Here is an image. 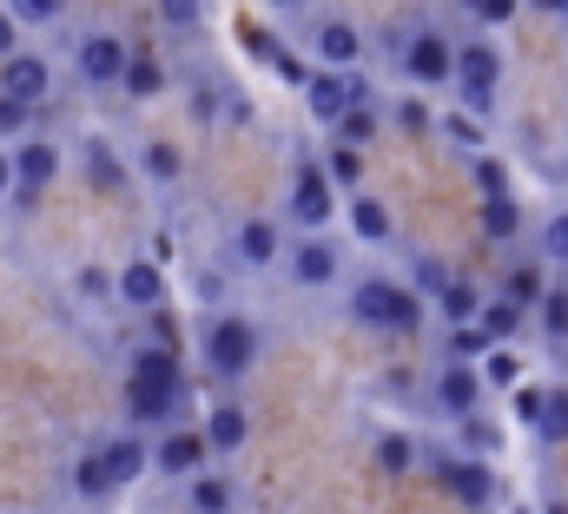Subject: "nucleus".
<instances>
[{
	"label": "nucleus",
	"mask_w": 568,
	"mask_h": 514,
	"mask_svg": "<svg viewBox=\"0 0 568 514\" xmlns=\"http://www.w3.org/2000/svg\"><path fill=\"white\" fill-rule=\"evenodd\" d=\"M344 317L371 337H417L429 323V297H417L397 270H364L344 277Z\"/></svg>",
	"instance_id": "f257e3e1"
},
{
	"label": "nucleus",
	"mask_w": 568,
	"mask_h": 514,
	"mask_svg": "<svg viewBox=\"0 0 568 514\" xmlns=\"http://www.w3.org/2000/svg\"><path fill=\"white\" fill-rule=\"evenodd\" d=\"M199 363H205L225 389L252 383L258 363H265V323L245 317V310H219V317H205V323H199Z\"/></svg>",
	"instance_id": "f03ea898"
},
{
	"label": "nucleus",
	"mask_w": 568,
	"mask_h": 514,
	"mask_svg": "<svg viewBox=\"0 0 568 514\" xmlns=\"http://www.w3.org/2000/svg\"><path fill=\"white\" fill-rule=\"evenodd\" d=\"M390 73H397L404 86H417V93H443V86L456 80V33L436 27V20L404 27L397 47H390Z\"/></svg>",
	"instance_id": "7ed1b4c3"
},
{
	"label": "nucleus",
	"mask_w": 568,
	"mask_h": 514,
	"mask_svg": "<svg viewBox=\"0 0 568 514\" xmlns=\"http://www.w3.org/2000/svg\"><path fill=\"white\" fill-rule=\"evenodd\" d=\"M278 277L297 297H331V290H344V277H351L344 238H337V232H291Z\"/></svg>",
	"instance_id": "20e7f679"
},
{
	"label": "nucleus",
	"mask_w": 568,
	"mask_h": 514,
	"mask_svg": "<svg viewBox=\"0 0 568 514\" xmlns=\"http://www.w3.org/2000/svg\"><path fill=\"white\" fill-rule=\"evenodd\" d=\"M297 47H304V60L311 66H331V73H364L371 66V33H364V20H351V13H304L297 20Z\"/></svg>",
	"instance_id": "39448f33"
},
{
	"label": "nucleus",
	"mask_w": 568,
	"mask_h": 514,
	"mask_svg": "<svg viewBox=\"0 0 568 514\" xmlns=\"http://www.w3.org/2000/svg\"><path fill=\"white\" fill-rule=\"evenodd\" d=\"M337 205H344V192L331 185L324 158L317 152H297L291 172H284V225L291 232H331L337 225Z\"/></svg>",
	"instance_id": "423d86ee"
},
{
	"label": "nucleus",
	"mask_w": 568,
	"mask_h": 514,
	"mask_svg": "<svg viewBox=\"0 0 568 514\" xmlns=\"http://www.w3.org/2000/svg\"><path fill=\"white\" fill-rule=\"evenodd\" d=\"M456 106L476 113V120H496V93H503V53L489 33H469L456 40Z\"/></svg>",
	"instance_id": "0eeeda50"
},
{
	"label": "nucleus",
	"mask_w": 568,
	"mask_h": 514,
	"mask_svg": "<svg viewBox=\"0 0 568 514\" xmlns=\"http://www.w3.org/2000/svg\"><path fill=\"white\" fill-rule=\"evenodd\" d=\"M179 402H185V383H179L172 350H140V357H133V377H126V409H133V422H172Z\"/></svg>",
	"instance_id": "6e6552de"
},
{
	"label": "nucleus",
	"mask_w": 568,
	"mask_h": 514,
	"mask_svg": "<svg viewBox=\"0 0 568 514\" xmlns=\"http://www.w3.org/2000/svg\"><path fill=\"white\" fill-rule=\"evenodd\" d=\"M284 245H291V225L284 218H239L232 232H225V270L232 277H272L284 264Z\"/></svg>",
	"instance_id": "1a4fd4ad"
},
{
	"label": "nucleus",
	"mask_w": 568,
	"mask_h": 514,
	"mask_svg": "<svg viewBox=\"0 0 568 514\" xmlns=\"http://www.w3.org/2000/svg\"><path fill=\"white\" fill-rule=\"evenodd\" d=\"M429 475L449 489V502H463L469 514H489V508H496V462L449 449V455H429Z\"/></svg>",
	"instance_id": "9d476101"
},
{
	"label": "nucleus",
	"mask_w": 568,
	"mask_h": 514,
	"mask_svg": "<svg viewBox=\"0 0 568 514\" xmlns=\"http://www.w3.org/2000/svg\"><path fill=\"white\" fill-rule=\"evenodd\" d=\"M483 377H476V363H456V357H443L436 363V377H429V402H436V415L443 422H463V415H483Z\"/></svg>",
	"instance_id": "9b49d317"
},
{
	"label": "nucleus",
	"mask_w": 568,
	"mask_h": 514,
	"mask_svg": "<svg viewBox=\"0 0 568 514\" xmlns=\"http://www.w3.org/2000/svg\"><path fill=\"white\" fill-rule=\"evenodd\" d=\"M337 218H344L351 245H364V251H390V245H397V212H390L377 192H344Z\"/></svg>",
	"instance_id": "f8f14e48"
},
{
	"label": "nucleus",
	"mask_w": 568,
	"mask_h": 514,
	"mask_svg": "<svg viewBox=\"0 0 568 514\" xmlns=\"http://www.w3.org/2000/svg\"><path fill=\"white\" fill-rule=\"evenodd\" d=\"M297 100H304V120L317 132L337 126V113L351 106V73H331V66H311L304 73V86H297Z\"/></svg>",
	"instance_id": "ddd939ff"
},
{
	"label": "nucleus",
	"mask_w": 568,
	"mask_h": 514,
	"mask_svg": "<svg viewBox=\"0 0 568 514\" xmlns=\"http://www.w3.org/2000/svg\"><path fill=\"white\" fill-rule=\"evenodd\" d=\"M205 462H212L205 429H165V435H159V449H152V469H159L165 482H185V475H199Z\"/></svg>",
	"instance_id": "4468645a"
},
{
	"label": "nucleus",
	"mask_w": 568,
	"mask_h": 514,
	"mask_svg": "<svg viewBox=\"0 0 568 514\" xmlns=\"http://www.w3.org/2000/svg\"><path fill=\"white\" fill-rule=\"evenodd\" d=\"M126 60H133V47L120 33H87L80 40V80L87 86H120L126 80Z\"/></svg>",
	"instance_id": "2eb2a0df"
},
{
	"label": "nucleus",
	"mask_w": 568,
	"mask_h": 514,
	"mask_svg": "<svg viewBox=\"0 0 568 514\" xmlns=\"http://www.w3.org/2000/svg\"><path fill=\"white\" fill-rule=\"evenodd\" d=\"M113 297H120L126 310H159V304H165V270H159V257H126L120 277H113Z\"/></svg>",
	"instance_id": "dca6fc26"
},
{
	"label": "nucleus",
	"mask_w": 568,
	"mask_h": 514,
	"mask_svg": "<svg viewBox=\"0 0 568 514\" xmlns=\"http://www.w3.org/2000/svg\"><path fill=\"white\" fill-rule=\"evenodd\" d=\"M205 442H212V455H239L245 442H252V409L239 402V395H225V402H212L205 409Z\"/></svg>",
	"instance_id": "f3484780"
},
{
	"label": "nucleus",
	"mask_w": 568,
	"mask_h": 514,
	"mask_svg": "<svg viewBox=\"0 0 568 514\" xmlns=\"http://www.w3.org/2000/svg\"><path fill=\"white\" fill-rule=\"evenodd\" d=\"M185 489V508L192 514H239V482H232V469H199V475H185L179 482Z\"/></svg>",
	"instance_id": "a211bd4d"
},
{
	"label": "nucleus",
	"mask_w": 568,
	"mask_h": 514,
	"mask_svg": "<svg viewBox=\"0 0 568 514\" xmlns=\"http://www.w3.org/2000/svg\"><path fill=\"white\" fill-rule=\"evenodd\" d=\"M556 284V264L542 251H523L509 270H503V284H496V297H509V304H523V310H536V297Z\"/></svg>",
	"instance_id": "6ab92c4d"
},
{
	"label": "nucleus",
	"mask_w": 568,
	"mask_h": 514,
	"mask_svg": "<svg viewBox=\"0 0 568 514\" xmlns=\"http://www.w3.org/2000/svg\"><path fill=\"white\" fill-rule=\"evenodd\" d=\"M384 132V93L377 100H351L344 113H337V126L324 132V138H337V145H357V152H371V138Z\"/></svg>",
	"instance_id": "aec40b11"
},
{
	"label": "nucleus",
	"mask_w": 568,
	"mask_h": 514,
	"mask_svg": "<svg viewBox=\"0 0 568 514\" xmlns=\"http://www.w3.org/2000/svg\"><path fill=\"white\" fill-rule=\"evenodd\" d=\"M436 138H443L456 158H476V152H489V120H476V113H463V106H443V113H436Z\"/></svg>",
	"instance_id": "412c9836"
},
{
	"label": "nucleus",
	"mask_w": 568,
	"mask_h": 514,
	"mask_svg": "<svg viewBox=\"0 0 568 514\" xmlns=\"http://www.w3.org/2000/svg\"><path fill=\"white\" fill-rule=\"evenodd\" d=\"M0 86H7V100H47V86H53V73H47V60L40 53H7V66H0Z\"/></svg>",
	"instance_id": "4be33fe9"
},
{
	"label": "nucleus",
	"mask_w": 568,
	"mask_h": 514,
	"mask_svg": "<svg viewBox=\"0 0 568 514\" xmlns=\"http://www.w3.org/2000/svg\"><path fill=\"white\" fill-rule=\"evenodd\" d=\"M384 120L397 132H410V138H436V106H429V93H417V86L384 93Z\"/></svg>",
	"instance_id": "5701e85b"
},
{
	"label": "nucleus",
	"mask_w": 568,
	"mask_h": 514,
	"mask_svg": "<svg viewBox=\"0 0 568 514\" xmlns=\"http://www.w3.org/2000/svg\"><path fill=\"white\" fill-rule=\"evenodd\" d=\"M529 323H536V337L549 343V350H568V284L556 277L542 297H536V310H529Z\"/></svg>",
	"instance_id": "b1692460"
},
{
	"label": "nucleus",
	"mask_w": 568,
	"mask_h": 514,
	"mask_svg": "<svg viewBox=\"0 0 568 514\" xmlns=\"http://www.w3.org/2000/svg\"><path fill=\"white\" fill-rule=\"evenodd\" d=\"M371 462H377L384 475H410V469L424 462V442L404 435V429H377V435H371Z\"/></svg>",
	"instance_id": "393cba45"
},
{
	"label": "nucleus",
	"mask_w": 568,
	"mask_h": 514,
	"mask_svg": "<svg viewBox=\"0 0 568 514\" xmlns=\"http://www.w3.org/2000/svg\"><path fill=\"white\" fill-rule=\"evenodd\" d=\"M100 462H106V475H113V489H126V482H140L145 469H152V449H145L140 435H113V442L100 449Z\"/></svg>",
	"instance_id": "a878e982"
},
{
	"label": "nucleus",
	"mask_w": 568,
	"mask_h": 514,
	"mask_svg": "<svg viewBox=\"0 0 568 514\" xmlns=\"http://www.w3.org/2000/svg\"><path fill=\"white\" fill-rule=\"evenodd\" d=\"M476 225H483L489 245H516V238H523V205H516V192H509V198H476Z\"/></svg>",
	"instance_id": "bb28decb"
},
{
	"label": "nucleus",
	"mask_w": 568,
	"mask_h": 514,
	"mask_svg": "<svg viewBox=\"0 0 568 514\" xmlns=\"http://www.w3.org/2000/svg\"><path fill=\"white\" fill-rule=\"evenodd\" d=\"M476 310H483V290H476L469 277H456V270H449V284L429 297V317H443V323H476Z\"/></svg>",
	"instance_id": "cd10ccee"
},
{
	"label": "nucleus",
	"mask_w": 568,
	"mask_h": 514,
	"mask_svg": "<svg viewBox=\"0 0 568 514\" xmlns=\"http://www.w3.org/2000/svg\"><path fill=\"white\" fill-rule=\"evenodd\" d=\"M140 178L145 185H159V192H172V185L185 178V152L165 145V138H145L140 145Z\"/></svg>",
	"instance_id": "c85d7f7f"
},
{
	"label": "nucleus",
	"mask_w": 568,
	"mask_h": 514,
	"mask_svg": "<svg viewBox=\"0 0 568 514\" xmlns=\"http://www.w3.org/2000/svg\"><path fill=\"white\" fill-rule=\"evenodd\" d=\"M120 93H126V100H159V93H165V60H159L152 47H133V60H126V80H120Z\"/></svg>",
	"instance_id": "c756f323"
},
{
	"label": "nucleus",
	"mask_w": 568,
	"mask_h": 514,
	"mask_svg": "<svg viewBox=\"0 0 568 514\" xmlns=\"http://www.w3.org/2000/svg\"><path fill=\"white\" fill-rule=\"evenodd\" d=\"M463 172H469V192H476V198H509V192H516V178H509V165H503L496 152L463 158Z\"/></svg>",
	"instance_id": "7c9ffc66"
},
{
	"label": "nucleus",
	"mask_w": 568,
	"mask_h": 514,
	"mask_svg": "<svg viewBox=\"0 0 568 514\" xmlns=\"http://www.w3.org/2000/svg\"><path fill=\"white\" fill-rule=\"evenodd\" d=\"M60 172V145H20V158H13V178H20V192H40L47 178Z\"/></svg>",
	"instance_id": "2f4dec72"
},
{
	"label": "nucleus",
	"mask_w": 568,
	"mask_h": 514,
	"mask_svg": "<svg viewBox=\"0 0 568 514\" xmlns=\"http://www.w3.org/2000/svg\"><path fill=\"white\" fill-rule=\"evenodd\" d=\"M324 172H331V185L337 192H364V152L357 145H337V138H324Z\"/></svg>",
	"instance_id": "473e14b6"
},
{
	"label": "nucleus",
	"mask_w": 568,
	"mask_h": 514,
	"mask_svg": "<svg viewBox=\"0 0 568 514\" xmlns=\"http://www.w3.org/2000/svg\"><path fill=\"white\" fill-rule=\"evenodd\" d=\"M476 323H483L496 343H516V337H523V323H529V310H523V304H509V297H483Z\"/></svg>",
	"instance_id": "72a5a7b5"
},
{
	"label": "nucleus",
	"mask_w": 568,
	"mask_h": 514,
	"mask_svg": "<svg viewBox=\"0 0 568 514\" xmlns=\"http://www.w3.org/2000/svg\"><path fill=\"white\" fill-rule=\"evenodd\" d=\"M476 377H483V389H516L523 383V350L516 343H489V357L476 363Z\"/></svg>",
	"instance_id": "f704fd0d"
},
{
	"label": "nucleus",
	"mask_w": 568,
	"mask_h": 514,
	"mask_svg": "<svg viewBox=\"0 0 568 514\" xmlns=\"http://www.w3.org/2000/svg\"><path fill=\"white\" fill-rule=\"evenodd\" d=\"M489 330L483 323H443V357H456V363H483L489 357Z\"/></svg>",
	"instance_id": "c9c22d12"
},
{
	"label": "nucleus",
	"mask_w": 568,
	"mask_h": 514,
	"mask_svg": "<svg viewBox=\"0 0 568 514\" xmlns=\"http://www.w3.org/2000/svg\"><path fill=\"white\" fill-rule=\"evenodd\" d=\"M449 429H456V449H463V455H483V462H496L503 435H496L483 415H463V422H449Z\"/></svg>",
	"instance_id": "e433bc0d"
},
{
	"label": "nucleus",
	"mask_w": 568,
	"mask_h": 514,
	"mask_svg": "<svg viewBox=\"0 0 568 514\" xmlns=\"http://www.w3.org/2000/svg\"><path fill=\"white\" fill-rule=\"evenodd\" d=\"M536 251L549 257L556 270L568 264V205H556V212H542V225H536Z\"/></svg>",
	"instance_id": "4c0bfd02"
},
{
	"label": "nucleus",
	"mask_w": 568,
	"mask_h": 514,
	"mask_svg": "<svg viewBox=\"0 0 568 514\" xmlns=\"http://www.w3.org/2000/svg\"><path fill=\"white\" fill-rule=\"evenodd\" d=\"M536 435H542L549 449H562V442H568V389H562V383H549V409H542Z\"/></svg>",
	"instance_id": "58836bf2"
},
{
	"label": "nucleus",
	"mask_w": 568,
	"mask_h": 514,
	"mask_svg": "<svg viewBox=\"0 0 568 514\" xmlns=\"http://www.w3.org/2000/svg\"><path fill=\"white\" fill-rule=\"evenodd\" d=\"M542 409H549V383H516V389H509V415H516L523 429H536V422H542Z\"/></svg>",
	"instance_id": "ea45409f"
},
{
	"label": "nucleus",
	"mask_w": 568,
	"mask_h": 514,
	"mask_svg": "<svg viewBox=\"0 0 568 514\" xmlns=\"http://www.w3.org/2000/svg\"><path fill=\"white\" fill-rule=\"evenodd\" d=\"M73 489H80L87 502H106V495H113V475H106V462H100V449H93L87 462H73Z\"/></svg>",
	"instance_id": "a19ab883"
},
{
	"label": "nucleus",
	"mask_w": 568,
	"mask_h": 514,
	"mask_svg": "<svg viewBox=\"0 0 568 514\" xmlns=\"http://www.w3.org/2000/svg\"><path fill=\"white\" fill-rule=\"evenodd\" d=\"M87 178L93 185H126V165L113 158V145H100V138L87 145Z\"/></svg>",
	"instance_id": "79ce46f5"
},
{
	"label": "nucleus",
	"mask_w": 568,
	"mask_h": 514,
	"mask_svg": "<svg viewBox=\"0 0 568 514\" xmlns=\"http://www.w3.org/2000/svg\"><path fill=\"white\" fill-rule=\"evenodd\" d=\"M205 7L212 0H159V20L179 27V33H192V27H205Z\"/></svg>",
	"instance_id": "37998d69"
},
{
	"label": "nucleus",
	"mask_w": 568,
	"mask_h": 514,
	"mask_svg": "<svg viewBox=\"0 0 568 514\" xmlns=\"http://www.w3.org/2000/svg\"><path fill=\"white\" fill-rule=\"evenodd\" d=\"M404 284H410V290H417V297H436V290H443V284H449V270H443V264H436V257H417V264H410V277H404Z\"/></svg>",
	"instance_id": "c03bdc74"
},
{
	"label": "nucleus",
	"mask_w": 568,
	"mask_h": 514,
	"mask_svg": "<svg viewBox=\"0 0 568 514\" xmlns=\"http://www.w3.org/2000/svg\"><path fill=\"white\" fill-rule=\"evenodd\" d=\"M516 13H523V0H476V7H469V20H476V27H489V33H496V27H509Z\"/></svg>",
	"instance_id": "a18cd8bd"
},
{
	"label": "nucleus",
	"mask_w": 568,
	"mask_h": 514,
	"mask_svg": "<svg viewBox=\"0 0 568 514\" xmlns=\"http://www.w3.org/2000/svg\"><path fill=\"white\" fill-rule=\"evenodd\" d=\"M67 0H13V20H60Z\"/></svg>",
	"instance_id": "49530a36"
},
{
	"label": "nucleus",
	"mask_w": 568,
	"mask_h": 514,
	"mask_svg": "<svg viewBox=\"0 0 568 514\" xmlns=\"http://www.w3.org/2000/svg\"><path fill=\"white\" fill-rule=\"evenodd\" d=\"M27 113H33L27 100H0V132H20L27 126Z\"/></svg>",
	"instance_id": "de8ad7c7"
},
{
	"label": "nucleus",
	"mask_w": 568,
	"mask_h": 514,
	"mask_svg": "<svg viewBox=\"0 0 568 514\" xmlns=\"http://www.w3.org/2000/svg\"><path fill=\"white\" fill-rule=\"evenodd\" d=\"M7 53H20V20H13V13H0V60H7Z\"/></svg>",
	"instance_id": "09e8293b"
},
{
	"label": "nucleus",
	"mask_w": 568,
	"mask_h": 514,
	"mask_svg": "<svg viewBox=\"0 0 568 514\" xmlns=\"http://www.w3.org/2000/svg\"><path fill=\"white\" fill-rule=\"evenodd\" d=\"M80 290H87V297H106V290H113V277H106V270H80Z\"/></svg>",
	"instance_id": "8fccbe9b"
},
{
	"label": "nucleus",
	"mask_w": 568,
	"mask_h": 514,
	"mask_svg": "<svg viewBox=\"0 0 568 514\" xmlns=\"http://www.w3.org/2000/svg\"><path fill=\"white\" fill-rule=\"evenodd\" d=\"M265 7H272L278 20H304V13H311V0H265Z\"/></svg>",
	"instance_id": "3c124183"
},
{
	"label": "nucleus",
	"mask_w": 568,
	"mask_h": 514,
	"mask_svg": "<svg viewBox=\"0 0 568 514\" xmlns=\"http://www.w3.org/2000/svg\"><path fill=\"white\" fill-rule=\"evenodd\" d=\"M523 7H536V13H549V20H568V0H523Z\"/></svg>",
	"instance_id": "603ef678"
},
{
	"label": "nucleus",
	"mask_w": 568,
	"mask_h": 514,
	"mask_svg": "<svg viewBox=\"0 0 568 514\" xmlns=\"http://www.w3.org/2000/svg\"><path fill=\"white\" fill-rule=\"evenodd\" d=\"M7 185H13V158L0 152V192H7Z\"/></svg>",
	"instance_id": "864d4df0"
},
{
	"label": "nucleus",
	"mask_w": 568,
	"mask_h": 514,
	"mask_svg": "<svg viewBox=\"0 0 568 514\" xmlns=\"http://www.w3.org/2000/svg\"><path fill=\"white\" fill-rule=\"evenodd\" d=\"M549 514H568V502H549Z\"/></svg>",
	"instance_id": "5fc2aeb1"
},
{
	"label": "nucleus",
	"mask_w": 568,
	"mask_h": 514,
	"mask_svg": "<svg viewBox=\"0 0 568 514\" xmlns=\"http://www.w3.org/2000/svg\"><path fill=\"white\" fill-rule=\"evenodd\" d=\"M456 7H463V13H469V7H476V0H456Z\"/></svg>",
	"instance_id": "6e6d98bb"
},
{
	"label": "nucleus",
	"mask_w": 568,
	"mask_h": 514,
	"mask_svg": "<svg viewBox=\"0 0 568 514\" xmlns=\"http://www.w3.org/2000/svg\"><path fill=\"white\" fill-rule=\"evenodd\" d=\"M509 514H536V508H509Z\"/></svg>",
	"instance_id": "4d7b16f0"
},
{
	"label": "nucleus",
	"mask_w": 568,
	"mask_h": 514,
	"mask_svg": "<svg viewBox=\"0 0 568 514\" xmlns=\"http://www.w3.org/2000/svg\"><path fill=\"white\" fill-rule=\"evenodd\" d=\"M562 284H568V264H562Z\"/></svg>",
	"instance_id": "13d9d810"
}]
</instances>
